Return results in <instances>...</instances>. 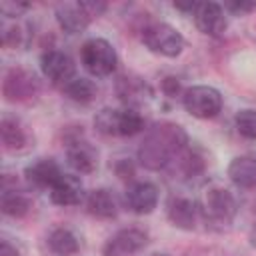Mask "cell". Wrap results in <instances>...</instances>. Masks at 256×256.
<instances>
[{"mask_svg":"<svg viewBox=\"0 0 256 256\" xmlns=\"http://www.w3.org/2000/svg\"><path fill=\"white\" fill-rule=\"evenodd\" d=\"M194 24L196 28L206 34V36H222L226 26H228V20H226V10L222 4L218 2H198L194 12Z\"/></svg>","mask_w":256,"mask_h":256,"instance_id":"30bf717a","label":"cell"},{"mask_svg":"<svg viewBox=\"0 0 256 256\" xmlns=\"http://www.w3.org/2000/svg\"><path fill=\"white\" fill-rule=\"evenodd\" d=\"M20 246L16 242H12L10 238L2 236V242H0V256H20Z\"/></svg>","mask_w":256,"mask_h":256,"instance_id":"4316f807","label":"cell"},{"mask_svg":"<svg viewBox=\"0 0 256 256\" xmlns=\"http://www.w3.org/2000/svg\"><path fill=\"white\" fill-rule=\"evenodd\" d=\"M250 244L256 248V224H254V228H252V232H250Z\"/></svg>","mask_w":256,"mask_h":256,"instance_id":"f1b7e54d","label":"cell"},{"mask_svg":"<svg viewBox=\"0 0 256 256\" xmlns=\"http://www.w3.org/2000/svg\"><path fill=\"white\" fill-rule=\"evenodd\" d=\"M150 256H168V254H160V252H156V254H150Z\"/></svg>","mask_w":256,"mask_h":256,"instance_id":"f546056e","label":"cell"},{"mask_svg":"<svg viewBox=\"0 0 256 256\" xmlns=\"http://www.w3.org/2000/svg\"><path fill=\"white\" fill-rule=\"evenodd\" d=\"M2 30H4V32H2V44H4V46L16 48V46L22 44V28H20L18 24H12V26L4 24Z\"/></svg>","mask_w":256,"mask_h":256,"instance_id":"d4e9b609","label":"cell"},{"mask_svg":"<svg viewBox=\"0 0 256 256\" xmlns=\"http://www.w3.org/2000/svg\"><path fill=\"white\" fill-rule=\"evenodd\" d=\"M168 218L180 230H194L200 218V206L192 198L174 196L168 202Z\"/></svg>","mask_w":256,"mask_h":256,"instance_id":"4fadbf2b","label":"cell"},{"mask_svg":"<svg viewBox=\"0 0 256 256\" xmlns=\"http://www.w3.org/2000/svg\"><path fill=\"white\" fill-rule=\"evenodd\" d=\"M80 62L88 74L96 78L110 76L116 70L118 56L114 46L104 38H90L80 48Z\"/></svg>","mask_w":256,"mask_h":256,"instance_id":"277c9868","label":"cell"},{"mask_svg":"<svg viewBox=\"0 0 256 256\" xmlns=\"http://www.w3.org/2000/svg\"><path fill=\"white\" fill-rule=\"evenodd\" d=\"M144 46L160 56L176 58L184 50V36L166 22H150L142 28L140 34Z\"/></svg>","mask_w":256,"mask_h":256,"instance_id":"5b68a950","label":"cell"},{"mask_svg":"<svg viewBox=\"0 0 256 256\" xmlns=\"http://www.w3.org/2000/svg\"><path fill=\"white\" fill-rule=\"evenodd\" d=\"M30 198L24 194V192H18L16 188H6L2 190V196H0V208L6 216H12V218H22L30 212Z\"/></svg>","mask_w":256,"mask_h":256,"instance_id":"44dd1931","label":"cell"},{"mask_svg":"<svg viewBox=\"0 0 256 256\" xmlns=\"http://www.w3.org/2000/svg\"><path fill=\"white\" fill-rule=\"evenodd\" d=\"M86 210L102 220H110L118 214V198L108 188H96L86 198Z\"/></svg>","mask_w":256,"mask_h":256,"instance_id":"e0dca14e","label":"cell"},{"mask_svg":"<svg viewBox=\"0 0 256 256\" xmlns=\"http://www.w3.org/2000/svg\"><path fill=\"white\" fill-rule=\"evenodd\" d=\"M124 204L134 214H150L158 206V188L152 182H134L124 192Z\"/></svg>","mask_w":256,"mask_h":256,"instance_id":"7c38bea8","label":"cell"},{"mask_svg":"<svg viewBox=\"0 0 256 256\" xmlns=\"http://www.w3.org/2000/svg\"><path fill=\"white\" fill-rule=\"evenodd\" d=\"M106 10L104 2L84 0V2H62L56 6V22L68 34H80L88 28L92 18Z\"/></svg>","mask_w":256,"mask_h":256,"instance_id":"3957f363","label":"cell"},{"mask_svg":"<svg viewBox=\"0 0 256 256\" xmlns=\"http://www.w3.org/2000/svg\"><path fill=\"white\" fill-rule=\"evenodd\" d=\"M0 138L6 150L10 152H18L24 150L28 146V132L26 128L20 124L18 118L12 116H4L0 122Z\"/></svg>","mask_w":256,"mask_h":256,"instance_id":"d6986e66","label":"cell"},{"mask_svg":"<svg viewBox=\"0 0 256 256\" xmlns=\"http://www.w3.org/2000/svg\"><path fill=\"white\" fill-rule=\"evenodd\" d=\"M230 180L240 188H254L256 186V158L252 156H238L228 164Z\"/></svg>","mask_w":256,"mask_h":256,"instance_id":"ffe728a7","label":"cell"},{"mask_svg":"<svg viewBox=\"0 0 256 256\" xmlns=\"http://www.w3.org/2000/svg\"><path fill=\"white\" fill-rule=\"evenodd\" d=\"M48 248L56 254V256H72L78 252L80 242L76 238V234L68 228H56L50 232L48 236Z\"/></svg>","mask_w":256,"mask_h":256,"instance_id":"7402d4cb","label":"cell"},{"mask_svg":"<svg viewBox=\"0 0 256 256\" xmlns=\"http://www.w3.org/2000/svg\"><path fill=\"white\" fill-rule=\"evenodd\" d=\"M188 136L178 124L162 122L152 126L140 148H138V160L148 170H160L174 162V158L186 148Z\"/></svg>","mask_w":256,"mask_h":256,"instance_id":"6da1fadb","label":"cell"},{"mask_svg":"<svg viewBox=\"0 0 256 256\" xmlns=\"http://www.w3.org/2000/svg\"><path fill=\"white\" fill-rule=\"evenodd\" d=\"M146 242H148V234L144 230L122 228L104 242L102 256H134L146 246Z\"/></svg>","mask_w":256,"mask_h":256,"instance_id":"9c48e42d","label":"cell"},{"mask_svg":"<svg viewBox=\"0 0 256 256\" xmlns=\"http://www.w3.org/2000/svg\"><path fill=\"white\" fill-rule=\"evenodd\" d=\"M182 104L188 114L200 120H208L220 114L222 110V94L214 86H190L182 92Z\"/></svg>","mask_w":256,"mask_h":256,"instance_id":"52a82bcc","label":"cell"},{"mask_svg":"<svg viewBox=\"0 0 256 256\" xmlns=\"http://www.w3.org/2000/svg\"><path fill=\"white\" fill-rule=\"evenodd\" d=\"M224 10H230L232 14H248V12H252V10H256V2H244V0H240V2H224Z\"/></svg>","mask_w":256,"mask_h":256,"instance_id":"484cf974","label":"cell"},{"mask_svg":"<svg viewBox=\"0 0 256 256\" xmlns=\"http://www.w3.org/2000/svg\"><path fill=\"white\" fill-rule=\"evenodd\" d=\"M38 88H40L38 78L26 68H10L6 72L4 84H2V92H4L6 100H10V102L28 100L38 94Z\"/></svg>","mask_w":256,"mask_h":256,"instance_id":"ba28073f","label":"cell"},{"mask_svg":"<svg viewBox=\"0 0 256 256\" xmlns=\"http://www.w3.org/2000/svg\"><path fill=\"white\" fill-rule=\"evenodd\" d=\"M94 126L106 136H134L144 130V118L136 108H102L94 116Z\"/></svg>","mask_w":256,"mask_h":256,"instance_id":"7a4b0ae2","label":"cell"},{"mask_svg":"<svg viewBox=\"0 0 256 256\" xmlns=\"http://www.w3.org/2000/svg\"><path fill=\"white\" fill-rule=\"evenodd\" d=\"M68 166L78 174H90L98 166V152L86 140H72L66 148Z\"/></svg>","mask_w":256,"mask_h":256,"instance_id":"5bb4252c","label":"cell"},{"mask_svg":"<svg viewBox=\"0 0 256 256\" xmlns=\"http://www.w3.org/2000/svg\"><path fill=\"white\" fill-rule=\"evenodd\" d=\"M234 126H236L240 136H244L248 140H256V110L246 108V110L236 112Z\"/></svg>","mask_w":256,"mask_h":256,"instance_id":"cb8c5ba5","label":"cell"},{"mask_svg":"<svg viewBox=\"0 0 256 256\" xmlns=\"http://www.w3.org/2000/svg\"><path fill=\"white\" fill-rule=\"evenodd\" d=\"M118 98L126 104V108H136L150 98V88L142 78H120L118 82Z\"/></svg>","mask_w":256,"mask_h":256,"instance_id":"ac0fdd59","label":"cell"},{"mask_svg":"<svg viewBox=\"0 0 256 256\" xmlns=\"http://www.w3.org/2000/svg\"><path fill=\"white\" fill-rule=\"evenodd\" d=\"M40 70L52 84H60V86H66L76 76L72 58L60 50H46L40 56Z\"/></svg>","mask_w":256,"mask_h":256,"instance_id":"8fae6325","label":"cell"},{"mask_svg":"<svg viewBox=\"0 0 256 256\" xmlns=\"http://www.w3.org/2000/svg\"><path fill=\"white\" fill-rule=\"evenodd\" d=\"M162 88H164V92L172 98V96H176L178 92H180V82H178V78H166L164 82H162Z\"/></svg>","mask_w":256,"mask_h":256,"instance_id":"83f0119b","label":"cell"},{"mask_svg":"<svg viewBox=\"0 0 256 256\" xmlns=\"http://www.w3.org/2000/svg\"><path fill=\"white\" fill-rule=\"evenodd\" d=\"M62 90H64V94H66L70 100H74V102H78V104H88V102H92L94 96H96V86H94V82L88 80V78H82V76H74L66 86H62Z\"/></svg>","mask_w":256,"mask_h":256,"instance_id":"603a6c76","label":"cell"},{"mask_svg":"<svg viewBox=\"0 0 256 256\" xmlns=\"http://www.w3.org/2000/svg\"><path fill=\"white\" fill-rule=\"evenodd\" d=\"M200 216L214 224V226H226L234 220L236 216V198L232 196L230 190L220 188V186H212L202 194L200 200Z\"/></svg>","mask_w":256,"mask_h":256,"instance_id":"8992f818","label":"cell"},{"mask_svg":"<svg viewBox=\"0 0 256 256\" xmlns=\"http://www.w3.org/2000/svg\"><path fill=\"white\" fill-rule=\"evenodd\" d=\"M64 172L60 170V166L52 158H38L32 164H28L26 170H24V176H26V180L32 186H36V188H48V190L58 182V178Z\"/></svg>","mask_w":256,"mask_h":256,"instance_id":"9a60e30c","label":"cell"},{"mask_svg":"<svg viewBox=\"0 0 256 256\" xmlns=\"http://www.w3.org/2000/svg\"><path fill=\"white\" fill-rule=\"evenodd\" d=\"M84 198L82 182L74 174H62L58 182L50 188V200L56 206H76Z\"/></svg>","mask_w":256,"mask_h":256,"instance_id":"2e32d148","label":"cell"}]
</instances>
